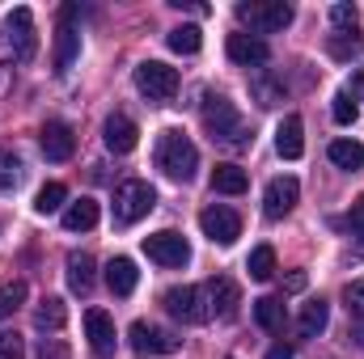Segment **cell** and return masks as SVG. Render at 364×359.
<instances>
[{"mask_svg":"<svg viewBox=\"0 0 364 359\" xmlns=\"http://www.w3.org/2000/svg\"><path fill=\"white\" fill-rule=\"evenodd\" d=\"M203 127L212 136V144H225V148H246L255 136H250V123L237 114V106L220 93H208L203 97Z\"/></svg>","mask_w":364,"mask_h":359,"instance_id":"6da1fadb","label":"cell"},{"mask_svg":"<svg viewBox=\"0 0 364 359\" xmlns=\"http://www.w3.org/2000/svg\"><path fill=\"white\" fill-rule=\"evenodd\" d=\"M157 170H161L166 178H174V182L195 178V170H199V148L182 136L178 127L161 131V140H157Z\"/></svg>","mask_w":364,"mask_h":359,"instance_id":"7a4b0ae2","label":"cell"},{"mask_svg":"<svg viewBox=\"0 0 364 359\" xmlns=\"http://www.w3.org/2000/svg\"><path fill=\"white\" fill-rule=\"evenodd\" d=\"M153 207H157V190H153L149 182H140V178L119 182V190H114V220H119V224H136V220H144Z\"/></svg>","mask_w":364,"mask_h":359,"instance_id":"3957f363","label":"cell"},{"mask_svg":"<svg viewBox=\"0 0 364 359\" xmlns=\"http://www.w3.org/2000/svg\"><path fill=\"white\" fill-rule=\"evenodd\" d=\"M237 21H246L250 30H255V38L259 34H275V30H284L288 21H292V4H284V0H242L237 4Z\"/></svg>","mask_w":364,"mask_h":359,"instance_id":"277c9868","label":"cell"},{"mask_svg":"<svg viewBox=\"0 0 364 359\" xmlns=\"http://www.w3.org/2000/svg\"><path fill=\"white\" fill-rule=\"evenodd\" d=\"M161 304H166L170 317H178L182 326H199V321L212 317V309H208V292H203V287H170V292L161 296Z\"/></svg>","mask_w":364,"mask_h":359,"instance_id":"5b68a950","label":"cell"},{"mask_svg":"<svg viewBox=\"0 0 364 359\" xmlns=\"http://www.w3.org/2000/svg\"><path fill=\"white\" fill-rule=\"evenodd\" d=\"M136 89L144 93L149 101H170L178 93V68H170L161 60H144L136 68Z\"/></svg>","mask_w":364,"mask_h":359,"instance_id":"8992f818","label":"cell"},{"mask_svg":"<svg viewBox=\"0 0 364 359\" xmlns=\"http://www.w3.org/2000/svg\"><path fill=\"white\" fill-rule=\"evenodd\" d=\"M4 38H9V47H13V60H21V64H30L34 55H38V34H34V13L21 4V9H13L9 17H4Z\"/></svg>","mask_w":364,"mask_h":359,"instance_id":"52a82bcc","label":"cell"},{"mask_svg":"<svg viewBox=\"0 0 364 359\" xmlns=\"http://www.w3.org/2000/svg\"><path fill=\"white\" fill-rule=\"evenodd\" d=\"M144 254H149L157 267H170V270H178V267L191 263V245H186V237L174 233V228H161V233L144 237Z\"/></svg>","mask_w":364,"mask_h":359,"instance_id":"ba28073f","label":"cell"},{"mask_svg":"<svg viewBox=\"0 0 364 359\" xmlns=\"http://www.w3.org/2000/svg\"><path fill=\"white\" fill-rule=\"evenodd\" d=\"M199 228H203V237H208L212 245H233V241L242 237V216H237L233 207L216 203V207H203V211H199Z\"/></svg>","mask_w":364,"mask_h":359,"instance_id":"9c48e42d","label":"cell"},{"mask_svg":"<svg viewBox=\"0 0 364 359\" xmlns=\"http://www.w3.org/2000/svg\"><path fill=\"white\" fill-rule=\"evenodd\" d=\"M81 60V30H77V4L60 9V30H55V72H68Z\"/></svg>","mask_w":364,"mask_h":359,"instance_id":"30bf717a","label":"cell"},{"mask_svg":"<svg viewBox=\"0 0 364 359\" xmlns=\"http://www.w3.org/2000/svg\"><path fill=\"white\" fill-rule=\"evenodd\" d=\"M127 343H132L140 355H170V351H178V338H174L170 330L149 326V321H136V326L127 330Z\"/></svg>","mask_w":364,"mask_h":359,"instance_id":"8fae6325","label":"cell"},{"mask_svg":"<svg viewBox=\"0 0 364 359\" xmlns=\"http://www.w3.org/2000/svg\"><path fill=\"white\" fill-rule=\"evenodd\" d=\"M208 309L220 317V321H233L237 317V304H242V292H237V283L229 279V275H216V279H208Z\"/></svg>","mask_w":364,"mask_h":359,"instance_id":"7c38bea8","label":"cell"},{"mask_svg":"<svg viewBox=\"0 0 364 359\" xmlns=\"http://www.w3.org/2000/svg\"><path fill=\"white\" fill-rule=\"evenodd\" d=\"M225 51H229V60H233V64H242V68H263V64L272 60L267 43H263V38H255V34H229Z\"/></svg>","mask_w":364,"mask_h":359,"instance_id":"4fadbf2b","label":"cell"},{"mask_svg":"<svg viewBox=\"0 0 364 359\" xmlns=\"http://www.w3.org/2000/svg\"><path fill=\"white\" fill-rule=\"evenodd\" d=\"M85 338H90V351L93 355H114V321L106 309H90L85 313Z\"/></svg>","mask_w":364,"mask_h":359,"instance_id":"5bb4252c","label":"cell"},{"mask_svg":"<svg viewBox=\"0 0 364 359\" xmlns=\"http://www.w3.org/2000/svg\"><path fill=\"white\" fill-rule=\"evenodd\" d=\"M38 144H43V157H47V161H68V157L77 153V136H73L68 123H47V127L38 131Z\"/></svg>","mask_w":364,"mask_h":359,"instance_id":"9a60e30c","label":"cell"},{"mask_svg":"<svg viewBox=\"0 0 364 359\" xmlns=\"http://www.w3.org/2000/svg\"><path fill=\"white\" fill-rule=\"evenodd\" d=\"M296 199H301L296 178H275L272 186H267V194H263V211H267V220H284V216L296 207Z\"/></svg>","mask_w":364,"mask_h":359,"instance_id":"2e32d148","label":"cell"},{"mask_svg":"<svg viewBox=\"0 0 364 359\" xmlns=\"http://www.w3.org/2000/svg\"><path fill=\"white\" fill-rule=\"evenodd\" d=\"M102 140H106V148H110L114 157H123V153H132V148H136L140 131H136V123H132L127 114H110V118H106V127H102Z\"/></svg>","mask_w":364,"mask_h":359,"instance_id":"e0dca14e","label":"cell"},{"mask_svg":"<svg viewBox=\"0 0 364 359\" xmlns=\"http://www.w3.org/2000/svg\"><path fill=\"white\" fill-rule=\"evenodd\" d=\"M275 148H279L284 161H296V157L305 153V123H301V114H288V118L275 127Z\"/></svg>","mask_w":364,"mask_h":359,"instance_id":"ac0fdd59","label":"cell"},{"mask_svg":"<svg viewBox=\"0 0 364 359\" xmlns=\"http://www.w3.org/2000/svg\"><path fill=\"white\" fill-rule=\"evenodd\" d=\"M136 279H140V270H136L132 258H110L106 263V287L114 296H132L136 292Z\"/></svg>","mask_w":364,"mask_h":359,"instance_id":"d6986e66","label":"cell"},{"mask_svg":"<svg viewBox=\"0 0 364 359\" xmlns=\"http://www.w3.org/2000/svg\"><path fill=\"white\" fill-rule=\"evenodd\" d=\"M326 321H331V304L318 296V300H309V304H301V317H296V330L305 334V338H318L322 330H326Z\"/></svg>","mask_w":364,"mask_h":359,"instance_id":"ffe728a7","label":"cell"},{"mask_svg":"<svg viewBox=\"0 0 364 359\" xmlns=\"http://www.w3.org/2000/svg\"><path fill=\"white\" fill-rule=\"evenodd\" d=\"M64 321H68V304H64L60 296H43V304L34 309V326H38V330L60 334V330H64Z\"/></svg>","mask_w":364,"mask_h":359,"instance_id":"44dd1931","label":"cell"},{"mask_svg":"<svg viewBox=\"0 0 364 359\" xmlns=\"http://www.w3.org/2000/svg\"><path fill=\"white\" fill-rule=\"evenodd\" d=\"M93 224H97V203L93 199H77V203L64 207V228L68 233H90Z\"/></svg>","mask_w":364,"mask_h":359,"instance_id":"7402d4cb","label":"cell"},{"mask_svg":"<svg viewBox=\"0 0 364 359\" xmlns=\"http://www.w3.org/2000/svg\"><path fill=\"white\" fill-rule=\"evenodd\" d=\"M246 186H250V178L242 165H216L212 170V190H220V194H246Z\"/></svg>","mask_w":364,"mask_h":359,"instance_id":"603a6c76","label":"cell"},{"mask_svg":"<svg viewBox=\"0 0 364 359\" xmlns=\"http://www.w3.org/2000/svg\"><path fill=\"white\" fill-rule=\"evenodd\" d=\"M68 287L90 296L93 292V258L90 254H68Z\"/></svg>","mask_w":364,"mask_h":359,"instance_id":"cb8c5ba5","label":"cell"},{"mask_svg":"<svg viewBox=\"0 0 364 359\" xmlns=\"http://www.w3.org/2000/svg\"><path fill=\"white\" fill-rule=\"evenodd\" d=\"M326 153H331V161L339 170H364V144L360 140H335Z\"/></svg>","mask_w":364,"mask_h":359,"instance_id":"d4e9b609","label":"cell"},{"mask_svg":"<svg viewBox=\"0 0 364 359\" xmlns=\"http://www.w3.org/2000/svg\"><path fill=\"white\" fill-rule=\"evenodd\" d=\"M26 292H30L26 279H4V283H0V321L13 317V313L26 304Z\"/></svg>","mask_w":364,"mask_h":359,"instance_id":"484cf974","label":"cell"},{"mask_svg":"<svg viewBox=\"0 0 364 359\" xmlns=\"http://www.w3.org/2000/svg\"><path fill=\"white\" fill-rule=\"evenodd\" d=\"M64 199H68V186H64V182H47V186L34 194V211H38V216H51V211L64 207Z\"/></svg>","mask_w":364,"mask_h":359,"instance_id":"4316f807","label":"cell"},{"mask_svg":"<svg viewBox=\"0 0 364 359\" xmlns=\"http://www.w3.org/2000/svg\"><path fill=\"white\" fill-rule=\"evenodd\" d=\"M166 43H170V51H178V55H195L199 51V26H174L170 34H166Z\"/></svg>","mask_w":364,"mask_h":359,"instance_id":"83f0119b","label":"cell"},{"mask_svg":"<svg viewBox=\"0 0 364 359\" xmlns=\"http://www.w3.org/2000/svg\"><path fill=\"white\" fill-rule=\"evenodd\" d=\"M255 321H259L263 330H279V326H284V304H279L275 296H259V300H255Z\"/></svg>","mask_w":364,"mask_h":359,"instance_id":"f1b7e54d","label":"cell"},{"mask_svg":"<svg viewBox=\"0 0 364 359\" xmlns=\"http://www.w3.org/2000/svg\"><path fill=\"white\" fill-rule=\"evenodd\" d=\"M326 51L335 55V60H352V55H360L364 51V38L356 30H343V34H331V43H326Z\"/></svg>","mask_w":364,"mask_h":359,"instance_id":"f546056e","label":"cell"},{"mask_svg":"<svg viewBox=\"0 0 364 359\" xmlns=\"http://www.w3.org/2000/svg\"><path fill=\"white\" fill-rule=\"evenodd\" d=\"M246 270H250V279L267 283V279L275 275V250H272V245H259V250L250 254V263H246Z\"/></svg>","mask_w":364,"mask_h":359,"instance_id":"4dcf8cb0","label":"cell"},{"mask_svg":"<svg viewBox=\"0 0 364 359\" xmlns=\"http://www.w3.org/2000/svg\"><path fill=\"white\" fill-rule=\"evenodd\" d=\"M17 182H21V161H17V153L0 148V190H13Z\"/></svg>","mask_w":364,"mask_h":359,"instance_id":"1f68e13d","label":"cell"},{"mask_svg":"<svg viewBox=\"0 0 364 359\" xmlns=\"http://www.w3.org/2000/svg\"><path fill=\"white\" fill-rule=\"evenodd\" d=\"M331 114H335V123H339V127H352V123L360 118V106H356L348 93H335V101H331Z\"/></svg>","mask_w":364,"mask_h":359,"instance_id":"d6a6232c","label":"cell"},{"mask_svg":"<svg viewBox=\"0 0 364 359\" xmlns=\"http://www.w3.org/2000/svg\"><path fill=\"white\" fill-rule=\"evenodd\" d=\"M356 21H360L356 4H335V9H331V26H339V34H343V30H356Z\"/></svg>","mask_w":364,"mask_h":359,"instance_id":"836d02e7","label":"cell"},{"mask_svg":"<svg viewBox=\"0 0 364 359\" xmlns=\"http://www.w3.org/2000/svg\"><path fill=\"white\" fill-rule=\"evenodd\" d=\"M250 89H255V97H259V106H279V101H284V89H279L275 81H255Z\"/></svg>","mask_w":364,"mask_h":359,"instance_id":"e575fe53","label":"cell"},{"mask_svg":"<svg viewBox=\"0 0 364 359\" xmlns=\"http://www.w3.org/2000/svg\"><path fill=\"white\" fill-rule=\"evenodd\" d=\"M0 359H26V338L21 334H0Z\"/></svg>","mask_w":364,"mask_h":359,"instance_id":"d590c367","label":"cell"},{"mask_svg":"<svg viewBox=\"0 0 364 359\" xmlns=\"http://www.w3.org/2000/svg\"><path fill=\"white\" fill-rule=\"evenodd\" d=\"M343 300H348V313L364 317V279H356V283H348V287H343Z\"/></svg>","mask_w":364,"mask_h":359,"instance_id":"8d00e7d4","label":"cell"},{"mask_svg":"<svg viewBox=\"0 0 364 359\" xmlns=\"http://www.w3.org/2000/svg\"><path fill=\"white\" fill-rule=\"evenodd\" d=\"M38 359H73V355H68V343H64V338H43Z\"/></svg>","mask_w":364,"mask_h":359,"instance_id":"74e56055","label":"cell"},{"mask_svg":"<svg viewBox=\"0 0 364 359\" xmlns=\"http://www.w3.org/2000/svg\"><path fill=\"white\" fill-rule=\"evenodd\" d=\"M339 224H343V228H352V237H360V241H364V203L348 216V220H339Z\"/></svg>","mask_w":364,"mask_h":359,"instance_id":"f35d334b","label":"cell"},{"mask_svg":"<svg viewBox=\"0 0 364 359\" xmlns=\"http://www.w3.org/2000/svg\"><path fill=\"white\" fill-rule=\"evenodd\" d=\"M348 97H352V101H364V68H356V72H352V85H348Z\"/></svg>","mask_w":364,"mask_h":359,"instance_id":"ab89813d","label":"cell"},{"mask_svg":"<svg viewBox=\"0 0 364 359\" xmlns=\"http://www.w3.org/2000/svg\"><path fill=\"white\" fill-rule=\"evenodd\" d=\"M284 287H288V292H301V287H305V270H292V275H288V283H284Z\"/></svg>","mask_w":364,"mask_h":359,"instance_id":"60d3db41","label":"cell"},{"mask_svg":"<svg viewBox=\"0 0 364 359\" xmlns=\"http://www.w3.org/2000/svg\"><path fill=\"white\" fill-rule=\"evenodd\" d=\"M267 359H292V347H284V343H279V347H272V355Z\"/></svg>","mask_w":364,"mask_h":359,"instance_id":"b9f144b4","label":"cell"},{"mask_svg":"<svg viewBox=\"0 0 364 359\" xmlns=\"http://www.w3.org/2000/svg\"><path fill=\"white\" fill-rule=\"evenodd\" d=\"M360 343H364V334H360Z\"/></svg>","mask_w":364,"mask_h":359,"instance_id":"7bdbcfd3","label":"cell"}]
</instances>
